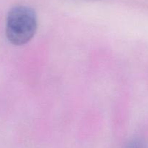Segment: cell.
<instances>
[{"mask_svg": "<svg viewBox=\"0 0 148 148\" xmlns=\"http://www.w3.org/2000/svg\"><path fill=\"white\" fill-rule=\"evenodd\" d=\"M124 148H148V145L143 138L135 137L129 141Z\"/></svg>", "mask_w": 148, "mask_h": 148, "instance_id": "2", "label": "cell"}, {"mask_svg": "<svg viewBox=\"0 0 148 148\" xmlns=\"http://www.w3.org/2000/svg\"><path fill=\"white\" fill-rule=\"evenodd\" d=\"M37 28V15L31 7L19 5L9 12L6 35L12 44L21 46L27 44L35 36Z\"/></svg>", "mask_w": 148, "mask_h": 148, "instance_id": "1", "label": "cell"}]
</instances>
